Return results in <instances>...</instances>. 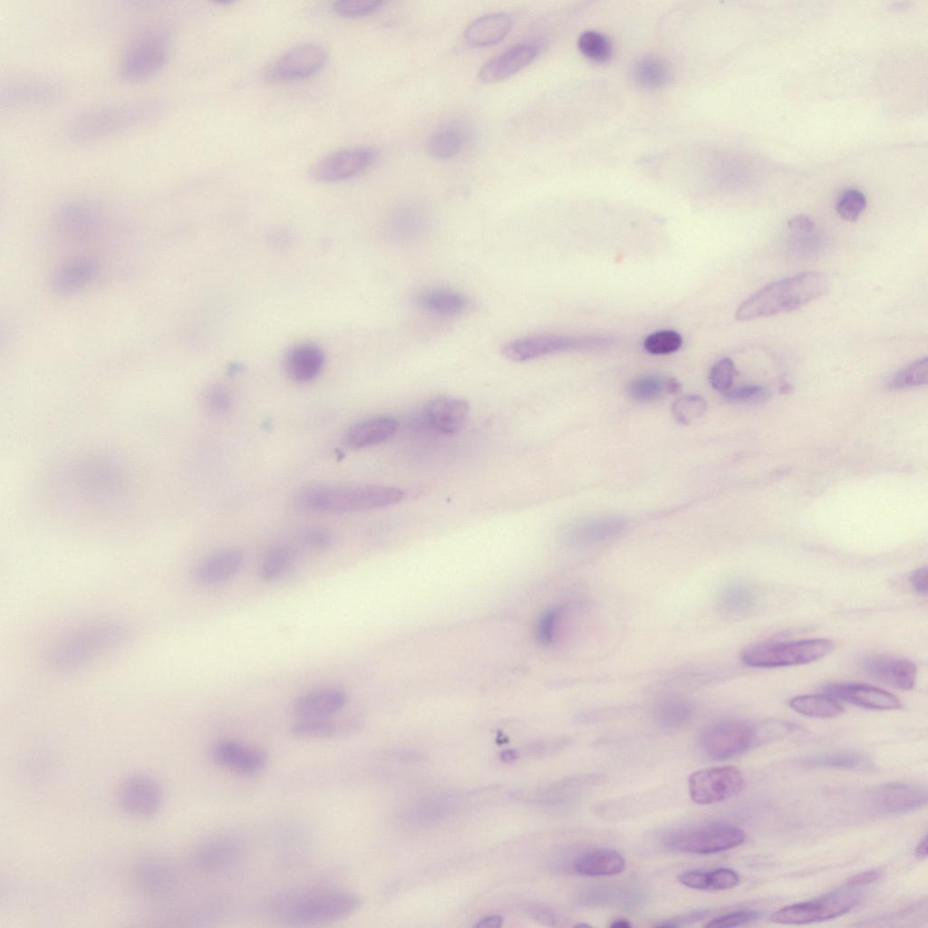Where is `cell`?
<instances>
[{
  "mask_svg": "<svg viewBox=\"0 0 928 928\" xmlns=\"http://www.w3.org/2000/svg\"><path fill=\"white\" fill-rule=\"evenodd\" d=\"M361 902L354 894L328 886H296L267 899L266 912L295 925H321L345 919Z\"/></svg>",
  "mask_w": 928,
  "mask_h": 928,
  "instance_id": "1",
  "label": "cell"
},
{
  "mask_svg": "<svg viewBox=\"0 0 928 928\" xmlns=\"http://www.w3.org/2000/svg\"><path fill=\"white\" fill-rule=\"evenodd\" d=\"M163 111V104L152 99L95 107L69 122L67 137L80 144L98 141L144 126L160 116Z\"/></svg>",
  "mask_w": 928,
  "mask_h": 928,
  "instance_id": "2",
  "label": "cell"
},
{
  "mask_svg": "<svg viewBox=\"0 0 928 928\" xmlns=\"http://www.w3.org/2000/svg\"><path fill=\"white\" fill-rule=\"evenodd\" d=\"M828 288L829 279L821 272H803L774 281L742 302L735 318L749 321L791 312L822 297Z\"/></svg>",
  "mask_w": 928,
  "mask_h": 928,
  "instance_id": "3",
  "label": "cell"
},
{
  "mask_svg": "<svg viewBox=\"0 0 928 928\" xmlns=\"http://www.w3.org/2000/svg\"><path fill=\"white\" fill-rule=\"evenodd\" d=\"M403 498L404 492L392 486H322L303 490L297 502L304 508L316 512L349 513L392 506Z\"/></svg>",
  "mask_w": 928,
  "mask_h": 928,
  "instance_id": "4",
  "label": "cell"
},
{
  "mask_svg": "<svg viewBox=\"0 0 928 928\" xmlns=\"http://www.w3.org/2000/svg\"><path fill=\"white\" fill-rule=\"evenodd\" d=\"M127 635V628L117 623L88 625L60 641L51 653V662L59 670L78 668L116 648Z\"/></svg>",
  "mask_w": 928,
  "mask_h": 928,
  "instance_id": "5",
  "label": "cell"
},
{
  "mask_svg": "<svg viewBox=\"0 0 928 928\" xmlns=\"http://www.w3.org/2000/svg\"><path fill=\"white\" fill-rule=\"evenodd\" d=\"M768 741L769 737L765 721L719 720L706 726L699 736L701 750L715 760L736 757Z\"/></svg>",
  "mask_w": 928,
  "mask_h": 928,
  "instance_id": "6",
  "label": "cell"
},
{
  "mask_svg": "<svg viewBox=\"0 0 928 928\" xmlns=\"http://www.w3.org/2000/svg\"><path fill=\"white\" fill-rule=\"evenodd\" d=\"M833 649V642L826 638L764 642L745 648L740 653V661L754 668H778L816 662L828 655Z\"/></svg>",
  "mask_w": 928,
  "mask_h": 928,
  "instance_id": "7",
  "label": "cell"
},
{
  "mask_svg": "<svg viewBox=\"0 0 928 928\" xmlns=\"http://www.w3.org/2000/svg\"><path fill=\"white\" fill-rule=\"evenodd\" d=\"M744 840L745 833L737 826L715 822L672 830L663 835L662 843L672 851L710 855L737 847Z\"/></svg>",
  "mask_w": 928,
  "mask_h": 928,
  "instance_id": "8",
  "label": "cell"
},
{
  "mask_svg": "<svg viewBox=\"0 0 928 928\" xmlns=\"http://www.w3.org/2000/svg\"><path fill=\"white\" fill-rule=\"evenodd\" d=\"M169 35L166 30L153 28L139 34L125 50L119 73L127 82H140L158 73L169 53Z\"/></svg>",
  "mask_w": 928,
  "mask_h": 928,
  "instance_id": "9",
  "label": "cell"
},
{
  "mask_svg": "<svg viewBox=\"0 0 928 928\" xmlns=\"http://www.w3.org/2000/svg\"><path fill=\"white\" fill-rule=\"evenodd\" d=\"M860 889L847 886L817 898L787 905L774 912L770 921L779 924H807L828 921L853 910L862 900Z\"/></svg>",
  "mask_w": 928,
  "mask_h": 928,
  "instance_id": "10",
  "label": "cell"
},
{
  "mask_svg": "<svg viewBox=\"0 0 928 928\" xmlns=\"http://www.w3.org/2000/svg\"><path fill=\"white\" fill-rule=\"evenodd\" d=\"M611 343L606 336L539 334L514 339L502 347L501 353L512 362H524L559 352L604 348Z\"/></svg>",
  "mask_w": 928,
  "mask_h": 928,
  "instance_id": "11",
  "label": "cell"
},
{
  "mask_svg": "<svg viewBox=\"0 0 928 928\" xmlns=\"http://www.w3.org/2000/svg\"><path fill=\"white\" fill-rule=\"evenodd\" d=\"M744 786L742 772L732 765L704 768L691 773L688 778L690 797L699 805L727 800L740 793Z\"/></svg>",
  "mask_w": 928,
  "mask_h": 928,
  "instance_id": "12",
  "label": "cell"
},
{
  "mask_svg": "<svg viewBox=\"0 0 928 928\" xmlns=\"http://www.w3.org/2000/svg\"><path fill=\"white\" fill-rule=\"evenodd\" d=\"M377 158L378 152L372 148L343 149L319 159L311 166L308 173L313 179L317 181L344 180L367 170Z\"/></svg>",
  "mask_w": 928,
  "mask_h": 928,
  "instance_id": "13",
  "label": "cell"
},
{
  "mask_svg": "<svg viewBox=\"0 0 928 928\" xmlns=\"http://www.w3.org/2000/svg\"><path fill=\"white\" fill-rule=\"evenodd\" d=\"M104 218V209L98 203L75 199L61 205L53 221L59 235L74 241L95 233L103 225Z\"/></svg>",
  "mask_w": 928,
  "mask_h": 928,
  "instance_id": "14",
  "label": "cell"
},
{
  "mask_svg": "<svg viewBox=\"0 0 928 928\" xmlns=\"http://www.w3.org/2000/svg\"><path fill=\"white\" fill-rule=\"evenodd\" d=\"M327 51L316 43L295 44L281 53L268 73L277 80L291 81L309 77L325 63Z\"/></svg>",
  "mask_w": 928,
  "mask_h": 928,
  "instance_id": "15",
  "label": "cell"
},
{
  "mask_svg": "<svg viewBox=\"0 0 928 928\" xmlns=\"http://www.w3.org/2000/svg\"><path fill=\"white\" fill-rule=\"evenodd\" d=\"M210 755L219 767L244 777L259 774L267 763L264 750L234 740H218L213 745Z\"/></svg>",
  "mask_w": 928,
  "mask_h": 928,
  "instance_id": "16",
  "label": "cell"
},
{
  "mask_svg": "<svg viewBox=\"0 0 928 928\" xmlns=\"http://www.w3.org/2000/svg\"><path fill=\"white\" fill-rule=\"evenodd\" d=\"M60 88L42 80H14L1 87L2 109H27L50 105L58 101Z\"/></svg>",
  "mask_w": 928,
  "mask_h": 928,
  "instance_id": "17",
  "label": "cell"
},
{
  "mask_svg": "<svg viewBox=\"0 0 928 928\" xmlns=\"http://www.w3.org/2000/svg\"><path fill=\"white\" fill-rule=\"evenodd\" d=\"M162 801V792L158 782L144 774H137L128 778L118 792V802L126 813L147 817L159 810Z\"/></svg>",
  "mask_w": 928,
  "mask_h": 928,
  "instance_id": "18",
  "label": "cell"
},
{
  "mask_svg": "<svg viewBox=\"0 0 928 928\" xmlns=\"http://www.w3.org/2000/svg\"><path fill=\"white\" fill-rule=\"evenodd\" d=\"M869 799L876 812L903 813L925 806L927 790L924 786L916 783L891 782L875 788Z\"/></svg>",
  "mask_w": 928,
  "mask_h": 928,
  "instance_id": "19",
  "label": "cell"
},
{
  "mask_svg": "<svg viewBox=\"0 0 928 928\" xmlns=\"http://www.w3.org/2000/svg\"><path fill=\"white\" fill-rule=\"evenodd\" d=\"M241 852L238 839L227 834H216L205 837L194 846L190 861L196 868L203 871L223 870L234 865Z\"/></svg>",
  "mask_w": 928,
  "mask_h": 928,
  "instance_id": "20",
  "label": "cell"
},
{
  "mask_svg": "<svg viewBox=\"0 0 928 928\" xmlns=\"http://www.w3.org/2000/svg\"><path fill=\"white\" fill-rule=\"evenodd\" d=\"M862 667L873 679L898 690L909 691L915 684L917 667L904 657L872 655L863 661Z\"/></svg>",
  "mask_w": 928,
  "mask_h": 928,
  "instance_id": "21",
  "label": "cell"
},
{
  "mask_svg": "<svg viewBox=\"0 0 928 928\" xmlns=\"http://www.w3.org/2000/svg\"><path fill=\"white\" fill-rule=\"evenodd\" d=\"M824 692L835 699L865 709L892 710L901 707L897 696L883 689L859 683H832Z\"/></svg>",
  "mask_w": 928,
  "mask_h": 928,
  "instance_id": "22",
  "label": "cell"
},
{
  "mask_svg": "<svg viewBox=\"0 0 928 928\" xmlns=\"http://www.w3.org/2000/svg\"><path fill=\"white\" fill-rule=\"evenodd\" d=\"M137 889L149 897H161L170 893L176 884V873L165 858L146 857L133 871Z\"/></svg>",
  "mask_w": 928,
  "mask_h": 928,
  "instance_id": "23",
  "label": "cell"
},
{
  "mask_svg": "<svg viewBox=\"0 0 928 928\" xmlns=\"http://www.w3.org/2000/svg\"><path fill=\"white\" fill-rule=\"evenodd\" d=\"M538 53L539 47L533 44L512 46L488 61L479 70L478 78L484 82L507 79L529 64Z\"/></svg>",
  "mask_w": 928,
  "mask_h": 928,
  "instance_id": "24",
  "label": "cell"
},
{
  "mask_svg": "<svg viewBox=\"0 0 928 928\" xmlns=\"http://www.w3.org/2000/svg\"><path fill=\"white\" fill-rule=\"evenodd\" d=\"M469 403L462 399L440 396L426 404L424 418L428 424L442 434H454L462 429L469 414Z\"/></svg>",
  "mask_w": 928,
  "mask_h": 928,
  "instance_id": "25",
  "label": "cell"
},
{
  "mask_svg": "<svg viewBox=\"0 0 928 928\" xmlns=\"http://www.w3.org/2000/svg\"><path fill=\"white\" fill-rule=\"evenodd\" d=\"M348 701L347 693L337 688L314 690L295 698L291 710L301 719L328 718L343 708Z\"/></svg>",
  "mask_w": 928,
  "mask_h": 928,
  "instance_id": "26",
  "label": "cell"
},
{
  "mask_svg": "<svg viewBox=\"0 0 928 928\" xmlns=\"http://www.w3.org/2000/svg\"><path fill=\"white\" fill-rule=\"evenodd\" d=\"M243 560V553L237 548L217 551L196 565L193 569V578L197 583L204 585L221 583L239 570Z\"/></svg>",
  "mask_w": 928,
  "mask_h": 928,
  "instance_id": "27",
  "label": "cell"
},
{
  "mask_svg": "<svg viewBox=\"0 0 928 928\" xmlns=\"http://www.w3.org/2000/svg\"><path fill=\"white\" fill-rule=\"evenodd\" d=\"M100 264L93 258H80L57 267L50 276V285L58 294L74 293L93 281Z\"/></svg>",
  "mask_w": 928,
  "mask_h": 928,
  "instance_id": "28",
  "label": "cell"
},
{
  "mask_svg": "<svg viewBox=\"0 0 928 928\" xmlns=\"http://www.w3.org/2000/svg\"><path fill=\"white\" fill-rule=\"evenodd\" d=\"M324 364L323 351L317 345L308 343L291 347L284 360L286 375L295 382L314 380L322 372Z\"/></svg>",
  "mask_w": 928,
  "mask_h": 928,
  "instance_id": "29",
  "label": "cell"
},
{
  "mask_svg": "<svg viewBox=\"0 0 928 928\" xmlns=\"http://www.w3.org/2000/svg\"><path fill=\"white\" fill-rule=\"evenodd\" d=\"M398 420L389 416L373 417L353 424L346 432L345 444L362 449L388 440L397 431Z\"/></svg>",
  "mask_w": 928,
  "mask_h": 928,
  "instance_id": "30",
  "label": "cell"
},
{
  "mask_svg": "<svg viewBox=\"0 0 928 928\" xmlns=\"http://www.w3.org/2000/svg\"><path fill=\"white\" fill-rule=\"evenodd\" d=\"M574 870L585 876H610L625 869V859L615 850L595 848L578 855L573 862Z\"/></svg>",
  "mask_w": 928,
  "mask_h": 928,
  "instance_id": "31",
  "label": "cell"
},
{
  "mask_svg": "<svg viewBox=\"0 0 928 928\" xmlns=\"http://www.w3.org/2000/svg\"><path fill=\"white\" fill-rule=\"evenodd\" d=\"M512 25L505 13H491L475 19L465 31L466 41L476 47L496 44L508 34Z\"/></svg>",
  "mask_w": 928,
  "mask_h": 928,
  "instance_id": "32",
  "label": "cell"
},
{
  "mask_svg": "<svg viewBox=\"0 0 928 928\" xmlns=\"http://www.w3.org/2000/svg\"><path fill=\"white\" fill-rule=\"evenodd\" d=\"M677 879L684 886L705 891L729 890L740 881L738 873L730 868L683 871Z\"/></svg>",
  "mask_w": 928,
  "mask_h": 928,
  "instance_id": "33",
  "label": "cell"
},
{
  "mask_svg": "<svg viewBox=\"0 0 928 928\" xmlns=\"http://www.w3.org/2000/svg\"><path fill=\"white\" fill-rule=\"evenodd\" d=\"M417 303L422 309L440 315L459 314L469 305V300L462 293L443 287L420 292Z\"/></svg>",
  "mask_w": 928,
  "mask_h": 928,
  "instance_id": "34",
  "label": "cell"
},
{
  "mask_svg": "<svg viewBox=\"0 0 928 928\" xmlns=\"http://www.w3.org/2000/svg\"><path fill=\"white\" fill-rule=\"evenodd\" d=\"M681 390L680 382L669 376L644 375L633 379L628 385L630 396L639 401H654L665 393L674 394Z\"/></svg>",
  "mask_w": 928,
  "mask_h": 928,
  "instance_id": "35",
  "label": "cell"
},
{
  "mask_svg": "<svg viewBox=\"0 0 928 928\" xmlns=\"http://www.w3.org/2000/svg\"><path fill=\"white\" fill-rule=\"evenodd\" d=\"M672 70L663 58L649 55L639 60L633 68V78L642 87L657 89L665 86L672 79Z\"/></svg>",
  "mask_w": 928,
  "mask_h": 928,
  "instance_id": "36",
  "label": "cell"
},
{
  "mask_svg": "<svg viewBox=\"0 0 928 928\" xmlns=\"http://www.w3.org/2000/svg\"><path fill=\"white\" fill-rule=\"evenodd\" d=\"M788 705L801 715L817 719H831L843 712L839 701L825 693L797 696L789 701Z\"/></svg>",
  "mask_w": 928,
  "mask_h": 928,
  "instance_id": "37",
  "label": "cell"
},
{
  "mask_svg": "<svg viewBox=\"0 0 928 928\" xmlns=\"http://www.w3.org/2000/svg\"><path fill=\"white\" fill-rule=\"evenodd\" d=\"M870 758L862 752L842 750L807 757L802 763L813 768L858 769L871 767Z\"/></svg>",
  "mask_w": 928,
  "mask_h": 928,
  "instance_id": "38",
  "label": "cell"
},
{
  "mask_svg": "<svg viewBox=\"0 0 928 928\" xmlns=\"http://www.w3.org/2000/svg\"><path fill=\"white\" fill-rule=\"evenodd\" d=\"M694 712L695 710L691 701L681 697H672L660 703L654 718L662 728L678 729L690 722Z\"/></svg>",
  "mask_w": 928,
  "mask_h": 928,
  "instance_id": "39",
  "label": "cell"
},
{
  "mask_svg": "<svg viewBox=\"0 0 928 928\" xmlns=\"http://www.w3.org/2000/svg\"><path fill=\"white\" fill-rule=\"evenodd\" d=\"M756 593L749 584L736 581L728 584L721 591L720 604L730 614H741L749 611L755 604Z\"/></svg>",
  "mask_w": 928,
  "mask_h": 928,
  "instance_id": "40",
  "label": "cell"
},
{
  "mask_svg": "<svg viewBox=\"0 0 928 928\" xmlns=\"http://www.w3.org/2000/svg\"><path fill=\"white\" fill-rule=\"evenodd\" d=\"M295 559L293 549L286 545L272 547L265 556L260 575L264 581L271 582L283 576L292 566Z\"/></svg>",
  "mask_w": 928,
  "mask_h": 928,
  "instance_id": "41",
  "label": "cell"
},
{
  "mask_svg": "<svg viewBox=\"0 0 928 928\" xmlns=\"http://www.w3.org/2000/svg\"><path fill=\"white\" fill-rule=\"evenodd\" d=\"M577 47L581 53L591 61L604 63L612 56L613 46L604 34L595 30H586L580 34Z\"/></svg>",
  "mask_w": 928,
  "mask_h": 928,
  "instance_id": "42",
  "label": "cell"
},
{
  "mask_svg": "<svg viewBox=\"0 0 928 928\" xmlns=\"http://www.w3.org/2000/svg\"><path fill=\"white\" fill-rule=\"evenodd\" d=\"M463 138L455 129H444L434 132L427 140L428 153L433 158L446 160L454 157L461 150Z\"/></svg>",
  "mask_w": 928,
  "mask_h": 928,
  "instance_id": "43",
  "label": "cell"
},
{
  "mask_svg": "<svg viewBox=\"0 0 928 928\" xmlns=\"http://www.w3.org/2000/svg\"><path fill=\"white\" fill-rule=\"evenodd\" d=\"M624 528L618 518H604L584 524L576 531V537L584 542H597L617 536Z\"/></svg>",
  "mask_w": 928,
  "mask_h": 928,
  "instance_id": "44",
  "label": "cell"
},
{
  "mask_svg": "<svg viewBox=\"0 0 928 928\" xmlns=\"http://www.w3.org/2000/svg\"><path fill=\"white\" fill-rule=\"evenodd\" d=\"M337 731V725L327 718L301 719L290 728V733L299 739H329Z\"/></svg>",
  "mask_w": 928,
  "mask_h": 928,
  "instance_id": "45",
  "label": "cell"
},
{
  "mask_svg": "<svg viewBox=\"0 0 928 928\" xmlns=\"http://www.w3.org/2000/svg\"><path fill=\"white\" fill-rule=\"evenodd\" d=\"M928 358L918 359L899 371L892 379L889 386L893 390H902L927 383Z\"/></svg>",
  "mask_w": 928,
  "mask_h": 928,
  "instance_id": "46",
  "label": "cell"
},
{
  "mask_svg": "<svg viewBox=\"0 0 928 928\" xmlns=\"http://www.w3.org/2000/svg\"><path fill=\"white\" fill-rule=\"evenodd\" d=\"M707 410L705 400L697 394L684 395L677 399L672 407L674 419L682 424H689L701 418Z\"/></svg>",
  "mask_w": 928,
  "mask_h": 928,
  "instance_id": "47",
  "label": "cell"
},
{
  "mask_svg": "<svg viewBox=\"0 0 928 928\" xmlns=\"http://www.w3.org/2000/svg\"><path fill=\"white\" fill-rule=\"evenodd\" d=\"M682 344V335L673 330H660L649 334L643 341L644 349L652 354H669Z\"/></svg>",
  "mask_w": 928,
  "mask_h": 928,
  "instance_id": "48",
  "label": "cell"
},
{
  "mask_svg": "<svg viewBox=\"0 0 928 928\" xmlns=\"http://www.w3.org/2000/svg\"><path fill=\"white\" fill-rule=\"evenodd\" d=\"M865 207L866 198L864 193L856 188H847L840 194L836 210L842 219L855 222Z\"/></svg>",
  "mask_w": 928,
  "mask_h": 928,
  "instance_id": "49",
  "label": "cell"
},
{
  "mask_svg": "<svg viewBox=\"0 0 928 928\" xmlns=\"http://www.w3.org/2000/svg\"><path fill=\"white\" fill-rule=\"evenodd\" d=\"M736 374L734 362L730 358L717 361L710 371V382L714 390L726 392L732 384Z\"/></svg>",
  "mask_w": 928,
  "mask_h": 928,
  "instance_id": "50",
  "label": "cell"
},
{
  "mask_svg": "<svg viewBox=\"0 0 928 928\" xmlns=\"http://www.w3.org/2000/svg\"><path fill=\"white\" fill-rule=\"evenodd\" d=\"M382 5L380 0H339L333 4V9L342 16L359 17L374 13Z\"/></svg>",
  "mask_w": 928,
  "mask_h": 928,
  "instance_id": "51",
  "label": "cell"
},
{
  "mask_svg": "<svg viewBox=\"0 0 928 928\" xmlns=\"http://www.w3.org/2000/svg\"><path fill=\"white\" fill-rule=\"evenodd\" d=\"M760 912L756 910H739L717 916L708 921L703 926L711 928L737 927L757 920Z\"/></svg>",
  "mask_w": 928,
  "mask_h": 928,
  "instance_id": "52",
  "label": "cell"
},
{
  "mask_svg": "<svg viewBox=\"0 0 928 928\" xmlns=\"http://www.w3.org/2000/svg\"><path fill=\"white\" fill-rule=\"evenodd\" d=\"M206 405L216 414H224L232 407V397L229 391L221 384H214L208 388L205 397Z\"/></svg>",
  "mask_w": 928,
  "mask_h": 928,
  "instance_id": "53",
  "label": "cell"
},
{
  "mask_svg": "<svg viewBox=\"0 0 928 928\" xmlns=\"http://www.w3.org/2000/svg\"><path fill=\"white\" fill-rule=\"evenodd\" d=\"M763 388L758 385H743L730 388L724 392L726 399L732 401H753L763 394Z\"/></svg>",
  "mask_w": 928,
  "mask_h": 928,
  "instance_id": "54",
  "label": "cell"
},
{
  "mask_svg": "<svg viewBox=\"0 0 928 928\" xmlns=\"http://www.w3.org/2000/svg\"><path fill=\"white\" fill-rule=\"evenodd\" d=\"M304 542L307 546L316 550H322L330 546L332 543L331 535L323 529H314L304 536Z\"/></svg>",
  "mask_w": 928,
  "mask_h": 928,
  "instance_id": "55",
  "label": "cell"
},
{
  "mask_svg": "<svg viewBox=\"0 0 928 928\" xmlns=\"http://www.w3.org/2000/svg\"><path fill=\"white\" fill-rule=\"evenodd\" d=\"M882 875L883 872L878 869L861 872L849 877L846 881V886L856 887L870 884L880 879Z\"/></svg>",
  "mask_w": 928,
  "mask_h": 928,
  "instance_id": "56",
  "label": "cell"
},
{
  "mask_svg": "<svg viewBox=\"0 0 928 928\" xmlns=\"http://www.w3.org/2000/svg\"><path fill=\"white\" fill-rule=\"evenodd\" d=\"M910 585L913 590L921 594L925 595L927 594V568L926 566L919 567L912 572L909 578Z\"/></svg>",
  "mask_w": 928,
  "mask_h": 928,
  "instance_id": "57",
  "label": "cell"
},
{
  "mask_svg": "<svg viewBox=\"0 0 928 928\" xmlns=\"http://www.w3.org/2000/svg\"><path fill=\"white\" fill-rule=\"evenodd\" d=\"M815 227L813 220L805 215H798L788 221V227L796 234L810 233Z\"/></svg>",
  "mask_w": 928,
  "mask_h": 928,
  "instance_id": "58",
  "label": "cell"
},
{
  "mask_svg": "<svg viewBox=\"0 0 928 928\" xmlns=\"http://www.w3.org/2000/svg\"><path fill=\"white\" fill-rule=\"evenodd\" d=\"M558 614L559 612L557 610H553L548 612L543 618L540 625V635L544 641L549 642L552 639Z\"/></svg>",
  "mask_w": 928,
  "mask_h": 928,
  "instance_id": "59",
  "label": "cell"
},
{
  "mask_svg": "<svg viewBox=\"0 0 928 928\" xmlns=\"http://www.w3.org/2000/svg\"><path fill=\"white\" fill-rule=\"evenodd\" d=\"M502 924V918L499 915H489L478 921V927H499Z\"/></svg>",
  "mask_w": 928,
  "mask_h": 928,
  "instance_id": "60",
  "label": "cell"
},
{
  "mask_svg": "<svg viewBox=\"0 0 928 928\" xmlns=\"http://www.w3.org/2000/svg\"><path fill=\"white\" fill-rule=\"evenodd\" d=\"M914 856L919 860H923V859H925L927 857V836L926 835L923 836V838L917 845V846L915 848V851H914Z\"/></svg>",
  "mask_w": 928,
  "mask_h": 928,
  "instance_id": "61",
  "label": "cell"
},
{
  "mask_svg": "<svg viewBox=\"0 0 928 928\" xmlns=\"http://www.w3.org/2000/svg\"><path fill=\"white\" fill-rule=\"evenodd\" d=\"M609 927L611 928H630L632 927L631 923L624 918H617L611 922Z\"/></svg>",
  "mask_w": 928,
  "mask_h": 928,
  "instance_id": "62",
  "label": "cell"
},
{
  "mask_svg": "<svg viewBox=\"0 0 928 928\" xmlns=\"http://www.w3.org/2000/svg\"><path fill=\"white\" fill-rule=\"evenodd\" d=\"M516 756L517 755H516L515 752H512L511 750H508V751H505V752L502 753V758L501 759L504 761H513V760H515L517 759Z\"/></svg>",
  "mask_w": 928,
  "mask_h": 928,
  "instance_id": "63",
  "label": "cell"
},
{
  "mask_svg": "<svg viewBox=\"0 0 928 928\" xmlns=\"http://www.w3.org/2000/svg\"><path fill=\"white\" fill-rule=\"evenodd\" d=\"M575 927H586V928H589V927H591V925H589L587 923H576Z\"/></svg>",
  "mask_w": 928,
  "mask_h": 928,
  "instance_id": "64",
  "label": "cell"
}]
</instances>
